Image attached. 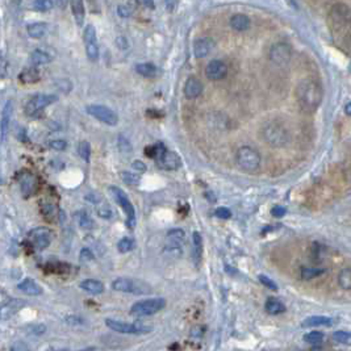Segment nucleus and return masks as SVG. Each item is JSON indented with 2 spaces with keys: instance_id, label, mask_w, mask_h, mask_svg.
Here are the masks:
<instances>
[{
  "instance_id": "f257e3e1",
  "label": "nucleus",
  "mask_w": 351,
  "mask_h": 351,
  "mask_svg": "<svg viewBox=\"0 0 351 351\" xmlns=\"http://www.w3.org/2000/svg\"><path fill=\"white\" fill-rule=\"evenodd\" d=\"M296 98L302 111L313 113L322 101V88L314 80H302L296 88Z\"/></svg>"
},
{
  "instance_id": "f03ea898",
  "label": "nucleus",
  "mask_w": 351,
  "mask_h": 351,
  "mask_svg": "<svg viewBox=\"0 0 351 351\" xmlns=\"http://www.w3.org/2000/svg\"><path fill=\"white\" fill-rule=\"evenodd\" d=\"M264 141L272 147H283L289 142V132L288 129L283 125L282 122L270 121L264 125L262 130Z\"/></svg>"
},
{
  "instance_id": "7ed1b4c3",
  "label": "nucleus",
  "mask_w": 351,
  "mask_h": 351,
  "mask_svg": "<svg viewBox=\"0 0 351 351\" xmlns=\"http://www.w3.org/2000/svg\"><path fill=\"white\" fill-rule=\"evenodd\" d=\"M261 154L250 146H242L237 150L236 163L242 171L254 172L261 167Z\"/></svg>"
},
{
  "instance_id": "20e7f679",
  "label": "nucleus",
  "mask_w": 351,
  "mask_h": 351,
  "mask_svg": "<svg viewBox=\"0 0 351 351\" xmlns=\"http://www.w3.org/2000/svg\"><path fill=\"white\" fill-rule=\"evenodd\" d=\"M166 306V300L163 297H154V299L141 300L134 302L130 308V314L134 317H146L155 314Z\"/></svg>"
},
{
  "instance_id": "39448f33",
  "label": "nucleus",
  "mask_w": 351,
  "mask_h": 351,
  "mask_svg": "<svg viewBox=\"0 0 351 351\" xmlns=\"http://www.w3.org/2000/svg\"><path fill=\"white\" fill-rule=\"evenodd\" d=\"M112 288L118 292L133 293V295H147L151 292L149 285L142 280L132 278H118L112 282Z\"/></svg>"
},
{
  "instance_id": "423d86ee",
  "label": "nucleus",
  "mask_w": 351,
  "mask_h": 351,
  "mask_svg": "<svg viewBox=\"0 0 351 351\" xmlns=\"http://www.w3.org/2000/svg\"><path fill=\"white\" fill-rule=\"evenodd\" d=\"M109 191L112 192V196L115 198V200L118 203V205L121 207L122 211L125 212L128 225L130 226V228H133V226L136 225V212H134V207H133V204L128 199L126 194L122 191L121 188L115 187V186L109 187Z\"/></svg>"
},
{
  "instance_id": "0eeeda50",
  "label": "nucleus",
  "mask_w": 351,
  "mask_h": 351,
  "mask_svg": "<svg viewBox=\"0 0 351 351\" xmlns=\"http://www.w3.org/2000/svg\"><path fill=\"white\" fill-rule=\"evenodd\" d=\"M86 112L88 115L95 117L99 121L104 122L109 126L117 125L118 116L115 111H112L111 108L105 107V105L100 104H91L86 107Z\"/></svg>"
},
{
  "instance_id": "6e6552de",
  "label": "nucleus",
  "mask_w": 351,
  "mask_h": 351,
  "mask_svg": "<svg viewBox=\"0 0 351 351\" xmlns=\"http://www.w3.org/2000/svg\"><path fill=\"white\" fill-rule=\"evenodd\" d=\"M105 325L111 330L122 334H145L151 331V327L149 326H142V325H137V323L122 322V321L113 320V318H107L105 320Z\"/></svg>"
},
{
  "instance_id": "1a4fd4ad",
  "label": "nucleus",
  "mask_w": 351,
  "mask_h": 351,
  "mask_svg": "<svg viewBox=\"0 0 351 351\" xmlns=\"http://www.w3.org/2000/svg\"><path fill=\"white\" fill-rule=\"evenodd\" d=\"M29 240L37 250H45L53 241V232L46 226L35 228L29 232Z\"/></svg>"
},
{
  "instance_id": "9d476101",
  "label": "nucleus",
  "mask_w": 351,
  "mask_h": 351,
  "mask_svg": "<svg viewBox=\"0 0 351 351\" xmlns=\"http://www.w3.org/2000/svg\"><path fill=\"white\" fill-rule=\"evenodd\" d=\"M57 100L56 95H48V94H39L29 99V101L25 105V113L28 116H36L40 111H42L44 108L50 105L52 103Z\"/></svg>"
},
{
  "instance_id": "9b49d317",
  "label": "nucleus",
  "mask_w": 351,
  "mask_h": 351,
  "mask_svg": "<svg viewBox=\"0 0 351 351\" xmlns=\"http://www.w3.org/2000/svg\"><path fill=\"white\" fill-rule=\"evenodd\" d=\"M292 56V50H291V46L284 44V42H279V44H275L271 46L270 53H268V57H270V61L278 66H284L289 62Z\"/></svg>"
},
{
  "instance_id": "f8f14e48",
  "label": "nucleus",
  "mask_w": 351,
  "mask_h": 351,
  "mask_svg": "<svg viewBox=\"0 0 351 351\" xmlns=\"http://www.w3.org/2000/svg\"><path fill=\"white\" fill-rule=\"evenodd\" d=\"M84 44H86V52L90 61H96L99 58V46L98 39H96V29L94 25L88 24L84 28Z\"/></svg>"
},
{
  "instance_id": "ddd939ff",
  "label": "nucleus",
  "mask_w": 351,
  "mask_h": 351,
  "mask_svg": "<svg viewBox=\"0 0 351 351\" xmlns=\"http://www.w3.org/2000/svg\"><path fill=\"white\" fill-rule=\"evenodd\" d=\"M155 160L158 167L162 168V170L172 171L181 167V158H179V155L177 153L171 151V150H164L163 153L160 154Z\"/></svg>"
},
{
  "instance_id": "4468645a",
  "label": "nucleus",
  "mask_w": 351,
  "mask_h": 351,
  "mask_svg": "<svg viewBox=\"0 0 351 351\" xmlns=\"http://www.w3.org/2000/svg\"><path fill=\"white\" fill-rule=\"evenodd\" d=\"M226 74H228V66L219 59H213L205 67V77L209 80H221L226 77Z\"/></svg>"
},
{
  "instance_id": "2eb2a0df",
  "label": "nucleus",
  "mask_w": 351,
  "mask_h": 351,
  "mask_svg": "<svg viewBox=\"0 0 351 351\" xmlns=\"http://www.w3.org/2000/svg\"><path fill=\"white\" fill-rule=\"evenodd\" d=\"M183 91H185V95L187 99H196L202 95L203 83L196 77H190L186 80Z\"/></svg>"
},
{
  "instance_id": "dca6fc26",
  "label": "nucleus",
  "mask_w": 351,
  "mask_h": 351,
  "mask_svg": "<svg viewBox=\"0 0 351 351\" xmlns=\"http://www.w3.org/2000/svg\"><path fill=\"white\" fill-rule=\"evenodd\" d=\"M213 46L212 40L203 37V39H198L194 42V54L196 58H204L211 53Z\"/></svg>"
},
{
  "instance_id": "f3484780",
  "label": "nucleus",
  "mask_w": 351,
  "mask_h": 351,
  "mask_svg": "<svg viewBox=\"0 0 351 351\" xmlns=\"http://www.w3.org/2000/svg\"><path fill=\"white\" fill-rule=\"evenodd\" d=\"M19 291L28 296H40L42 295V288L31 278H25L18 284Z\"/></svg>"
},
{
  "instance_id": "a211bd4d",
  "label": "nucleus",
  "mask_w": 351,
  "mask_h": 351,
  "mask_svg": "<svg viewBox=\"0 0 351 351\" xmlns=\"http://www.w3.org/2000/svg\"><path fill=\"white\" fill-rule=\"evenodd\" d=\"M80 288L90 295H100L104 292V284L96 279H86L83 282H80Z\"/></svg>"
},
{
  "instance_id": "6ab92c4d",
  "label": "nucleus",
  "mask_w": 351,
  "mask_h": 351,
  "mask_svg": "<svg viewBox=\"0 0 351 351\" xmlns=\"http://www.w3.org/2000/svg\"><path fill=\"white\" fill-rule=\"evenodd\" d=\"M331 318L326 316H310L306 317L302 321V327H320V326H330Z\"/></svg>"
},
{
  "instance_id": "aec40b11",
  "label": "nucleus",
  "mask_w": 351,
  "mask_h": 351,
  "mask_svg": "<svg viewBox=\"0 0 351 351\" xmlns=\"http://www.w3.org/2000/svg\"><path fill=\"white\" fill-rule=\"evenodd\" d=\"M230 25L237 32H245L250 28V19L244 14H236L230 19Z\"/></svg>"
},
{
  "instance_id": "412c9836",
  "label": "nucleus",
  "mask_w": 351,
  "mask_h": 351,
  "mask_svg": "<svg viewBox=\"0 0 351 351\" xmlns=\"http://www.w3.org/2000/svg\"><path fill=\"white\" fill-rule=\"evenodd\" d=\"M11 116H12V101L8 100L6 103L2 112V141H6V136H7L8 124H10Z\"/></svg>"
},
{
  "instance_id": "4be33fe9",
  "label": "nucleus",
  "mask_w": 351,
  "mask_h": 351,
  "mask_svg": "<svg viewBox=\"0 0 351 351\" xmlns=\"http://www.w3.org/2000/svg\"><path fill=\"white\" fill-rule=\"evenodd\" d=\"M264 309H266V312L268 314L276 316V314L285 312V305L280 300L275 299V297H270V299H267L266 304H264Z\"/></svg>"
},
{
  "instance_id": "5701e85b",
  "label": "nucleus",
  "mask_w": 351,
  "mask_h": 351,
  "mask_svg": "<svg viewBox=\"0 0 351 351\" xmlns=\"http://www.w3.org/2000/svg\"><path fill=\"white\" fill-rule=\"evenodd\" d=\"M71 4V11H73V16L77 20L78 25H82L86 18V10H84L83 0H70Z\"/></svg>"
},
{
  "instance_id": "b1692460",
  "label": "nucleus",
  "mask_w": 351,
  "mask_h": 351,
  "mask_svg": "<svg viewBox=\"0 0 351 351\" xmlns=\"http://www.w3.org/2000/svg\"><path fill=\"white\" fill-rule=\"evenodd\" d=\"M36 190V179L33 175L24 174L21 177V191L24 194L25 198L32 195Z\"/></svg>"
},
{
  "instance_id": "393cba45",
  "label": "nucleus",
  "mask_w": 351,
  "mask_h": 351,
  "mask_svg": "<svg viewBox=\"0 0 351 351\" xmlns=\"http://www.w3.org/2000/svg\"><path fill=\"white\" fill-rule=\"evenodd\" d=\"M52 62V57L44 50L36 49L31 54V63L33 66H41V65H48Z\"/></svg>"
},
{
  "instance_id": "a878e982",
  "label": "nucleus",
  "mask_w": 351,
  "mask_h": 351,
  "mask_svg": "<svg viewBox=\"0 0 351 351\" xmlns=\"http://www.w3.org/2000/svg\"><path fill=\"white\" fill-rule=\"evenodd\" d=\"M19 79L25 84H31V83H36L40 80V73L39 70L36 67H29V69L23 70L19 75Z\"/></svg>"
},
{
  "instance_id": "bb28decb",
  "label": "nucleus",
  "mask_w": 351,
  "mask_h": 351,
  "mask_svg": "<svg viewBox=\"0 0 351 351\" xmlns=\"http://www.w3.org/2000/svg\"><path fill=\"white\" fill-rule=\"evenodd\" d=\"M331 16L335 21H344L347 23L351 19V10L343 4H337L335 7L333 8V12H331Z\"/></svg>"
},
{
  "instance_id": "cd10ccee",
  "label": "nucleus",
  "mask_w": 351,
  "mask_h": 351,
  "mask_svg": "<svg viewBox=\"0 0 351 351\" xmlns=\"http://www.w3.org/2000/svg\"><path fill=\"white\" fill-rule=\"evenodd\" d=\"M28 35L32 39H42L48 32V24L45 23H33V24L28 25Z\"/></svg>"
},
{
  "instance_id": "c85d7f7f",
  "label": "nucleus",
  "mask_w": 351,
  "mask_h": 351,
  "mask_svg": "<svg viewBox=\"0 0 351 351\" xmlns=\"http://www.w3.org/2000/svg\"><path fill=\"white\" fill-rule=\"evenodd\" d=\"M136 71L145 78H154L158 74V69L153 63H138L136 66Z\"/></svg>"
},
{
  "instance_id": "c756f323",
  "label": "nucleus",
  "mask_w": 351,
  "mask_h": 351,
  "mask_svg": "<svg viewBox=\"0 0 351 351\" xmlns=\"http://www.w3.org/2000/svg\"><path fill=\"white\" fill-rule=\"evenodd\" d=\"M338 284L344 291H350L351 289V268L346 267L342 268L339 274H338Z\"/></svg>"
},
{
  "instance_id": "7c9ffc66",
  "label": "nucleus",
  "mask_w": 351,
  "mask_h": 351,
  "mask_svg": "<svg viewBox=\"0 0 351 351\" xmlns=\"http://www.w3.org/2000/svg\"><path fill=\"white\" fill-rule=\"evenodd\" d=\"M75 217H77V221L80 225V228H83V229H92L94 228V221H92V219H91L87 212L79 211V212H77Z\"/></svg>"
},
{
  "instance_id": "2f4dec72",
  "label": "nucleus",
  "mask_w": 351,
  "mask_h": 351,
  "mask_svg": "<svg viewBox=\"0 0 351 351\" xmlns=\"http://www.w3.org/2000/svg\"><path fill=\"white\" fill-rule=\"evenodd\" d=\"M331 338H333V341L337 342V343L351 346V331H344V330L334 331Z\"/></svg>"
},
{
  "instance_id": "473e14b6",
  "label": "nucleus",
  "mask_w": 351,
  "mask_h": 351,
  "mask_svg": "<svg viewBox=\"0 0 351 351\" xmlns=\"http://www.w3.org/2000/svg\"><path fill=\"white\" fill-rule=\"evenodd\" d=\"M185 230L182 229H171L170 232L167 233V240L170 241V244L182 245L183 244V241H185Z\"/></svg>"
},
{
  "instance_id": "72a5a7b5",
  "label": "nucleus",
  "mask_w": 351,
  "mask_h": 351,
  "mask_svg": "<svg viewBox=\"0 0 351 351\" xmlns=\"http://www.w3.org/2000/svg\"><path fill=\"white\" fill-rule=\"evenodd\" d=\"M120 178L122 179V182H125L126 185L130 186H137L141 182V175L136 174V172H130V171H121Z\"/></svg>"
},
{
  "instance_id": "f704fd0d",
  "label": "nucleus",
  "mask_w": 351,
  "mask_h": 351,
  "mask_svg": "<svg viewBox=\"0 0 351 351\" xmlns=\"http://www.w3.org/2000/svg\"><path fill=\"white\" fill-rule=\"evenodd\" d=\"M325 272L323 268H317V267H302L301 268V278L302 279H313L320 276Z\"/></svg>"
},
{
  "instance_id": "c9c22d12",
  "label": "nucleus",
  "mask_w": 351,
  "mask_h": 351,
  "mask_svg": "<svg viewBox=\"0 0 351 351\" xmlns=\"http://www.w3.org/2000/svg\"><path fill=\"white\" fill-rule=\"evenodd\" d=\"M78 153H79L80 158L84 160V162H90V156H91V146L88 141H82L78 145Z\"/></svg>"
},
{
  "instance_id": "e433bc0d",
  "label": "nucleus",
  "mask_w": 351,
  "mask_h": 351,
  "mask_svg": "<svg viewBox=\"0 0 351 351\" xmlns=\"http://www.w3.org/2000/svg\"><path fill=\"white\" fill-rule=\"evenodd\" d=\"M192 242H194V258L199 259L200 255H202V246H203V240L202 236L199 232H194L192 234Z\"/></svg>"
},
{
  "instance_id": "4c0bfd02",
  "label": "nucleus",
  "mask_w": 351,
  "mask_h": 351,
  "mask_svg": "<svg viewBox=\"0 0 351 351\" xmlns=\"http://www.w3.org/2000/svg\"><path fill=\"white\" fill-rule=\"evenodd\" d=\"M323 337L325 335H323L322 331H310V333L304 335V341L310 344H318L323 341Z\"/></svg>"
},
{
  "instance_id": "58836bf2",
  "label": "nucleus",
  "mask_w": 351,
  "mask_h": 351,
  "mask_svg": "<svg viewBox=\"0 0 351 351\" xmlns=\"http://www.w3.org/2000/svg\"><path fill=\"white\" fill-rule=\"evenodd\" d=\"M133 247H134V242H133V240H130V238H128V237H125V238H122V240L118 241L117 244V249L120 253H129V251L133 250Z\"/></svg>"
},
{
  "instance_id": "ea45409f",
  "label": "nucleus",
  "mask_w": 351,
  "mask_h": 351,
  "mask_svg": "<svg viewBox=\"0 0 351 351\" xmlns=\"http://www.w3.org/2000/svg\"><path fill=\"white\" fill-rule=\"evenodd\" d=\"M33 7L39 12H48L53 8V2L52 0H35Z\"/></svg>"
},
{
  "instance_id": "a19ab883",
  "label": "nucleus",
  "mask_w": 351,
  "mask_h": 351,
  "mask_svg": "<svg viewBox=\"0 0 351 351\" xmlns=\"http://www.w3.org/2000/svg\"><path fill=\"white\" fill-rule=\"evenodd\" d=\"M117 145H118V149H120V151H122V153H132V145H130V142H129L128 139L122 136V134H120V136H118Z\"/></svg>"
},
{
  "instance_id": "79ce46f5",
  "label": "nucleus",
  "mask_w": 351,
  "mask_h": 351,
  "mask_svg": "<svg viewBox=\"0 0 351 351\" xmlns=\"http://www.w3.org/2000/svg\"><path fill=\"white\" fill-rule=\"evenodd\" d=\"M258 278H259V282H261L262 284L266 287V288L272 289V291H276V289H278V285H276V283H275L272 279L268 278V276H266V275H259Z\"/></svg>"
},
{
  "instance_id": "37998d69",
  "label": "nucleus",
  "mask_w": 351,
  "mask_h": 351,
  "mask_svg": "<svg viewBox=\"0 0 351 351\" xmlns=\"http://www.w3.org/2000/svg\"><path fill=\"white\" fill-rule=\"evenodd\" d=\"M49 146L52 149L57 150V151H62V150H65L67 147V142L65 139H53V141L49 142Z\"/></svg>"
},
{
  "instance_id": "c03bdc74",
  "label": "nucleus",
  "mask_w": 351,
  "mask_h": 351,
  "mask_svg": "<svg viewBox=\"0 0 351 351\" xmlns=\"http://www.w3.org/2000/svg\"><path fill=\"white\" fill-rule=\"evenodd\" d=\"M215 215L217 216L219 219H224V220H228L232 217V212H230L228 208H225V207H220V208L216 209Z\"/></svg>"
},
{
  "instance_id": "a18cd8bd",
  "label": "nucleus",
  "mask_w": 351,
  "mask_h": 351,
  "mask_svg": "<svg viewBox=\"0 0 351 351\" xmlns=\"http://www.w3.org/2000/svg\"><path fill=\"white\" fill-rule=\"evenodd\" d=\"M95 255L92 254V251L90 250V249H83V250L80 251V261L82 262H90V261H94Z\"/></svg>"
},
{
  "instance_id": "49530a36",
  "label": "nucleus",
  "mask_w": 351,
  "mask_h": 351,
  "mask_svg": "<svg viewBox=\"0 0 351 351\" xmlns=\"http://www.w3.org/2000/svg\"><path fill=\"white\" fill-rule=\"evenodd\" d=\"M132 168L133 170H136L137 172H139V174H142V172L146 171V164L143 163L142 160H134L132 163Z\"/></svg>"
},
{
  "instance_id": "de8ad7c7",
  "label": "nucleus",
  "mask_w": 351,
  "mask_h": 351,
  "mask_svg": "<svg viewBox=\"0 0 351 351\" xmlns=\"http://www.w3.org/2000/svg\"><path fill=\"white\" fill-rule=\"evenodd\" d=\"M285 213H287V209H285L284 207H280V205H276V207H274V208L271 209V215L274 216V217H283Z\"/></svg>"
},
{
  "instance_id": "09e8293b",
  "label": "nucleus",
  "mask_w": 351,
  "mask_h": 351,
  "mask_svg": "<svg viewBox=\"0 0 351 351\" xmlns=\"http://www.w3.org/2000/svg\"><path fill=\"white\" fill-rule=\"evenodd\" d=\"M117 14L121 16V18H129L130 16V14H132V11H130V8L126 7V6H118L117 7Z\"/></svg>"
},
{
  "instance_id": "8fccbe9b",
  "label": "nucleus",
  "mask_w": 351,
  "mask_h": 351,
  "mask_svg": "<svg viewBox=\"0 0 351 351\" xmlns=\"http://www.w3.org/2000/svg\"><path fill=\"white\" fill-rule=\"evenodd\" d=\"M46 327L44 326V325H36V326H32V334H35V335H41V334L45 333Z\"/></svg>"
},
{
  "instance_id": "3c124183",
  "label": "nucleus",
  "mask_w": 351,
  "mask_h": 351,
  "mask_svg": "<svg viewBox=\"0 0 351 351\" xmlns=\"http://www.w3.org/2000/svg\"><path fill=\"white\" fill-rule=\"evenodd\" d=\"M116 44H117V46L120 49H126V48H128V41H126L125 37H118V39H116Z\"/></svg>"
},
{
  "instance_id": "603ef678",
  "label": "nucleus",
  "mask_w": 351,
  "mask_h": 351,
  "mask_svg": "<svg viewBox=\"0 0 351 351\" xmlns=\"http://www.w3.org/2000/svg\"><path fill=\"white\" fill-rule=\"evenodd\" d=\"M139 3L147 8H154V0H139Z\"/></svg>"
},
{
  "instance_id": "864d4df0",
  "label": "nucleus",
  "mask_w": 351,
  "mask_h": 351,
  "mask_svg": "<svg viewBox=\"0 0 351 351\" xmlns=\"http://www.w3.org/2000/svg\"><path fill=\"white\" fill-rule=\"evenodd\" d=\"M98 213L100 215V217H105V219H109L111 217V211H105V209H99Z\"/></svg>"
},
{
  "instance_id": "5fc2aeb1",
  "label": "nucleus",
  "mask_w": 351,
  "mask_h": 351,
  "mask_svg": "<svg viewBox=\"0 0 351 351\" xmlns=\"http://www.w3.org/2000/svg\"><path fill=\"white\" fill-rule=\"evenodd\" d=\"M56 3L59 8H65L67 4V0H56Z\"/></svg>"
},
{
  "instance_id": "6e6d98bb",
  "label": "nucleus",
  "mask_w": 351,
  "mask_h": 351,
  "mask_svg": "<svg viewBox=\"0 0 351 351\" xmlns=\"http://www.w3.org/2000/svg\"><path fill=\"white\" fill-rule=\"evenodd\" d=\"M344 112H346L348 116H351V103H347V104L344 105Z\"/></svg>"
},
{
  "instance_id": "4d7b16f0",
  "label": "nucleus",
  "mask_w": 351,
  "mask_h": 351,
  "mask_svg": "<svg viewBox=\"0 0 351 351\" xmlns=\"http://www.w3.org/2000/svg\"><path fill=\"white\" fill-rule=\"evenodd\" d=\"M11 2H12V3H14V4H20L21 2H23V0H11Z\"/></svg>"
},
{
  "instance_id": "13d9d810",
  "label": "nucleus",
  "mask_w": 351,
  "mask_h": 351,
  "mask_svg": "<svg viewBox=\"0 0 351 351\" xmlns=\"http://www.w3.org/2000/svg\"><path fill=\"white\" fill-rule=\"evenodd\" d=\"M350 70H351V65H350Z\"/></svg>"
}]
</instances>
